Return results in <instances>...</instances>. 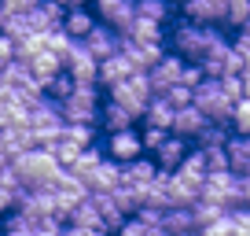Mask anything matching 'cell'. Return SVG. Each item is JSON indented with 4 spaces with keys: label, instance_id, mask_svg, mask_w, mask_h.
I'll return each mask as SVG.
<instances>
[{
    "label": "cell",
    "instance_id": "cell-18",
    "mask_svg": "<svg viewBox=\"0 0 250 236\" xmlns=\"http://www.w3.org/2000/svg\"><path fill=\"white\" fill-rule=\"evenodd\" d=\"M92 26H96V15L85 8V4H78V8H66V11H62V30L70 33L74 41H81L88 30H92Z\"/></svg>",
    "mask_w": 250,
    "mask_h": 236
},
{
    "label": "cell",
    "instance_id": "cell-37",
    "mask_svg": "<svg viewBox=\"0 0 250 236\" xmlns=\"http://www.w3.org/2000/svg\"><path fill=\"white\" fill-rule=\"evenodd\" d=\"M110 236H144V221L136 218V214H129V218H122V225H118Z\"/></svg>",
    "mask_w": 250,
    "mask_h": 236
},
{
    "label": "cell",
    "instance_id": "cell-25",
    "mask_svg": "<svg viewBox=\"0 0 250 236\" xmlns=\"http://www.w3.org/2000/svg\"><path fill=\"white\" fill-rule=\"evenodd\" d=\"M133 8H136V15L151 19V23H166L173 11V0H133Z\"/></svg>",
    "mask_w": 250,
    "mask_h": 236
},
{
    "label": "cell",
    "instance_id": "cell-9",
    "mask_svg": "<svg viewBox=\"0 0 250 236\" xmlns=\"http://www.w3.org/2000/svg\"><path fill=\"white\" fill-rule=\"evenodd\" d=\"M225 159L232 173H250V133H228L225 137Z\"/></svg>",
    "mask_w": 250,
    "mask_h": 236
},
{
    "label": "cell",
    "instance_id": "cell-38",
    "mask_svg": "<svg viewBox=\"0 0 250 236\" xmlns=\"http://www.w3.org/2000/svg\"><path fill=\"white\" fill-rule=\"evenodd\" d=\"M37 0H0V11H8V15H26Z\"/></svg>",
    "mask_w": 250,
    "mask_h": 236
},
{
    "label": "cell",
    "instance_id": "cell-30",
    "mask_svg": "<svg viewBox=\"0 0 250 236\" xmlns=\"http://www.w3.org/2000/svg\"><path fill=\"white\" fill-rule=\"evenodd\" d=\"M250 15V0H225V26H247Z\"/></svg>",
    "mask_w": 250,
    "mask_h": 236
},
{
    "label": "cell",
    "instance_id": "cell-4",
    "mask_svg": "<svg viewBox=\"0 0 250 236\" xmlns=\"http://www.w3.org/2000/svg\"><path fill=\"white\" fill-rule=\"evenodd\" d=\"M103 155L114 159V163H129V159L144 155L140 133H136L133 126H129V129H114V133H107V148H103Z\"/></svg>",
    "mask_w": 250,
    "mask_h": 236
},
{
    "label": "cell",
    "instance_id": "cell-32",
    "mask_svg": "<svg viewBox=\"0 0 250 236\" xmlns=\"http://www.w3.org/2000/svg\"><path fill=\"white\" fill-rule=\"evenodd\" d=\"M30 30H33V26H30V19H26V15H8L4 23H0V33H4V37H11V41L26 37Z\"/></svg>",
    "mask_w": 250,
    "mask_h": 236
},
{
    "label": "cell",
    "instance_id": "cell-23",
    "mask_svg": "<svg viewBox=\"0 0 250 236\" xmlns=\"http://www.w3.org/2000/svg\"><path fill=\"white\" fill-rule=\"evenodd\" d=\"M59 137L70 141V144H78V148H85V144L96 141V126H88V122H62Z\"/></svg>",
    "mask_w": 250,
    "mask_h": 236
},
{
    "label": "cell",
    "instance_id": "cell-15",
    "mask_svg": "<svg viewBox=\"0 0 250 236\" xmlns=\"http://www.w3.org/2000/svg\"><path fill=\"white\" fill-rule=\"evenodd\" d=\"M96 126H103V133L129 129V126H136V115H133L129 107H122V103L107 100V103H103V111H100V118H96Z\"/></svg>",
    "mask_w": 250,
    "mask_h": 236
},
{
    "label": "cell",
    "instance_id": "cell-13",
    "mask_svg": "<svg viewBox=\"0 0 250 236\" xmlns=\"http://www.w3.org/2000/svg\"><path fill=\"white\" fill-rule=\"evenodd\" d=\"M0 144H4L8 159H15V155H22V151L37 148V141H33V129H30V126H0Z\"/></svg>",
    "mask_w": 250,
    "mask_h": 236
},
{
    "label": "cell",
    "instance_id": "cell-12",
    "mask_svg": "<svg viewBox=\"0 0 250 236\" xmlns=\"http://www.w3.org/2000/svg\"><path fill=\"white\" fill-rule=\"evenodd\" d=\"M81 181H85V189H88V192H110L118 181H122V170H118L114 159L103 155L100 163H96V170L88 173V177H81Z\"/></svg>",
    "mask_w": 250,
    "mask_h": 236
},
{
    "label": "cell",
    "instance_id": "cell-5",
    "mask_svg": "<svg viewBox=\"0 0 250 236\" xmlns=\"http://www.w3.org/2000/svg\"><path fill=\"white\" fill-rule=\"evenodd\" d=\"M188 148H191V141H188V137H177V133H166L162 137V144H158L155 151H151V159H155V166L158 170H177L180 166V159L188 155Z\"/></svg>",
    "mask_w": 250,
    "mask_h": 236
},
{
    "label": "cell",
    "instance_id": "cell-36",
    "mask_svg": "<svg viewBox=\"0 0 250 236\" xmlns=\"http://www.w3.org/2000/svg\"><path fill=\"white\" fill-rule=\"evenodd\" d=\"M169 133V129H158V126H144V133H140V144H144V151H155L158 144H162V137Z\"/></svg>",
    "mask_w": 250,
    "mask_h": 236
},
{
    "label": "cell",
    "instance_id": "cell-39",
    "mask_svg": "<svg viewBox=\"0 0 250 236\" xmlns=\"http://www.w3.org/2000/svg\"><path fill=\"white\" fill-rule=\"evenodd\" d=\"M203 78V71H199V63H184V71H180V81H184L188 89L195 85V81Z\"/></svg>",
    "mask_w": 250,
    "mask_h": 236
},
{
    "label": "cell",
    "instance_id": "cell-16",
    "mask_svg": "<svg viewBox=\"0 0 250 236\" xmlns=\"http://www.w3.org/2000/svg\"><path fill=\"white\" fill-rule=\"evenodd\" d=\"M129 74H133V67L125 63V55H122V52L107 55V59H96V81H100L103 89L114 85V81H122V78H129Z\"/></svg>",
    "mask_w": 250,
    "mask_h": 236
},
{
    "label": "cell",
    "instance_id": "cell-41",
    "mask_svg": "<svg viewBox=\"0 0 250 236\" xmlns=\"http://www.w3.org/2000/svg\"><path fill=\"white\" fill-rule=\"evenodd\" d=\"M11 59V37H4V33H0V67L8 63Z\"/></svg>",
    "mask_w": 250,
    "mask_h": 236
},
{
    "label": "cell",
    "instance_id": "cell-2",
    "mask_svg": "<svg viewBox=\"0 0 250 236\" xmlns=\"http://www.w3.org/2000/svg\"><path fill=\"white\" fill-rule=\"evenodd\" d=\"M107 93H110V100H114V103H122V107L133 111L136 122H140L144 107H147V100H151V85H147L144 74H129V78L114 81V85H107Z\"/></svg>",
    "mask_w": 250,
    "mask_h": 236
},
{
    "label": "cell",
    "instance_id": "cell-28",
    "mask_svg": "<svg viewBox=\"0 0 250 236\" xmlns=\"http://www.w3.org/2000/svg\"><path fill=\"white\" fill-rule=\"evenodd\" d=\"M70 45H74V37L62 30V26H55V30H44V48H48V52H55L59 59L70 52Z\"/></svg>",
    "mask_w": 250,
    "mask_h": 236
},
{
    "label": "cell",
    "instance_id": "cell-8",
    "mask_svg": "<svg viewBox=\"0 0 250 236\" xmlns=\"http://www.w3.org/2000/svg\"><path fill=\"white\" fill-rule=\"evenodd\" d=\"M206 122H210V118H206L203 111L195 107V103H184V107H173L169 133H177V137H188V141H191V137H195L199 129L206 126Z\"/></svg>",
    "mask_w": 250,
    "mask_h": 236
},
{
    "label": "cell",
    "instance_id": "cell-34",
    "mask_svg": "<svg viewBox=\"0 0 250 236\" xmlns=\"http://www.w3.org/2000/svg\"><path fill=\"white\" fill-rule=\"evenodd\" d=\"M203 166H206V173L228 170V159H225V144H213V148H203Z\"/></svg>",
    "mask_w": 250,
    "mask_h": 236
},
{
    "label": "cell",
    "instance_id": "cell-1",
    "mask_svg": "<svg viewBox=\"0 0 250 236\" xmlns=\"http://www.w3.org/2000/svg\"><path fill=\"white\" fill-rule=\"evenodd\" d=\"M8 163L15 166L22 189H52L55 177H59V170H62V166L52 159L48 148H30V151H22V155L8 159Z\"/></svg>",
    "mask_w": 250,
    "mask_h": 236
},
{
    "label": "cell",
    "instance_id": "cell-6",
    "mask_svg": "<svg viewBox=\"0 0 250 236\" xmlns=\"http://www.w3.org/2000/svg\"><path fill=\"white\" fill-rule=\"evenodd\" d=\"M81 45L88 48V55H92V59H107V55L118 52V30H110V26L96 23L92 30L81 37Z\"/></svg>",
    "mask_w": 250,
    "mask_h": 236
},
{
    "label": "cell",
    "instance_id": "cell-10",
    "mask_svg": "<svg viewBox=\"0 0 250 236\" xmlns=\"http://www.w3.org/2000/svg\"><path fill=\"white\" fill-rule=\"evenodd\" d=\"M180 11L191 23H221L225 26V0H180Z\"/></svg>",
    "mask_w": 250,
    "mask_h": 236
},
{
    "label": "cell",
    "instance_id": "cell-19",
    "mask_svg": "<svg viewBox=\"0 0 250 236\" xmlns=\"http://www.w3.org/2000/svg\"><path fill=\"white\" fill-rule=\"evenodd\" d=\"M26 67H30V74L44 85L48 78H55V74L62 71V59H59L55 52H48V48H37V52L30 55V63H26Z\"/></svg>",
    "mask_w": 250,
    "mask_h": 236
},
{
    "label": "cell",
    "instance_id": "cell-40",
    "mask_svg": "<svg viewBox=\"0 0 250 236\" xmlns=\"http://www.w3.org/2000/svg\"><path fill=\"white\" fill-rule=\"evenodd\" d=\"M11 207H15V192H11V189H4V185H0V214H8Z\"/></svg>",
    "mask_w": 250,
    "mask_h": 236
},
{
    "label": "cell",
    "instance_id": "cell-7",
    "mask_svg": "<svg viewBox=\"0 0 250 236\" xmlns=\"http://www.w3.org/2000/svg\"><path fill=\"white\" fill-rule=\"evenodd\" d=\"M199 199H210V203L232 207V170H217L203 177V189H199Z\"/></svg>",
    "mask_w": 250,
    "mask_h": 236
},
{
    "label": "cell",
    "instance_id": "cell-29",
    "mask_svg": "<svg viewBox=\"0 0 250 236\" xmlns=\"http://www.w3.org/2000/svg\"><path fill=\"white\" fill-rule=\"evenodd\" d=\"M11 93H15L22 103H33V100H41V96H44V85H41L33 74H26L22 81H15V85H11Z\"/></svg>",
    "mask_w": 250,
    "mask_h": 236
},
{
    "label": "cell",
    "instance_id": "cell-27",
    "mask_svg": "<svg viewBox=\"0 0 250 236\" xmlns=\"http://www.w3.org/2000/svg\"><path fill=\"white\" fill-rule=\"evenodd\" d=\"M70 93H74V78H70L66 71H59L55 78H48V81H44V96H48V100H55V103L66 100Z\"/></svg>",
    "mask_w": 250,
    "mask_h": 236
},
{
    "label": "cell",
    "instance_id": "cell-14",
    "mask_svg": "<svg viewBox=\"0 0 250 236\" xmlns=\"http://www.w3.org/2000/svg\"><path fill=\"white\" fill-rule=\"evenodd\" d=\"M62 11L66 8H59L55 0H37V4L26 11V19H30L33 30H55V26H62Z\"/></svg>",
    "mask_w": 250,
    "mask_h": 236
},
{
    "label": "cell",
    "instance_id": "cell-26",
    "mask_svg": "<svg viewBox=\"0 0 250 236\" xmlns=\"http://www.w3.org/2000/svg\"><path fill=\"white\" fill-rule=\"evenodd\" d=\"M228 133H250V100L247 96L235 100L232 111H228Z\"/></svg>",
    "mask_w": 250,
    "mask_h": 236
},
{
    "label": "cell",
    "instance_id": "cell-35",
    "mask_svg": "<svg viewBox=\"0 0 250 236\" xmlns=\"http://www.w3.org/2000/svg\"><path fill=\"white\" fill-rule=\"evenodd\" d=\"M228 225H232V236H250V211L247 207H228Z\"/></svg>",
    "mask_w": 250,
    "mask_h": 236
},
{
    "label": "cell",
    "instance_id": "cell-11",
    "mask_svg": "<svg viewBox=\"0 0 250 236\" xmlns=\"http://www.w3.org/2000/svg\"><path fill=\"white\" fill-rule=\"evenodd\" d=\"M118 170H122V181L118 185H151L158 166H155V159H147V151H144V155L129 159V163H118Z\"/></svg>",
    "mask_w": 250,
    "mask_h": 236
},
{
    "label": "cell",
    "instance_id": "cell-3",
    "mask_svg": "<svg viewBox=\"0 0 250 236\" xmlns=\"http://www.w3.org/2000/svg\"><path fill=\"white\" fill-rule=\"evenodd\" d=\"M92 15H96V23L122 33L125 26L133 23L136 8H133V0H92Z\"/></svg>",
    "mask_w": 250,
    "mask_h": 236
},
{
    "label": "cell",
    "instance_id": "cell-21",
    "mask_svg": "<svg viewBox=\"0 0 250 236\" xmlns=\"http://www.w3.org/2000/svg\"><path fill=\"white\" fill-rule=\"evenodd\" d=\"M162 225L169 229L173 236H195V233H199L188 207H166V211H162Z\"/></svg>",
    "mask_w": 250,
    "mask_h": 236
},
{
    "label": "cell",
    "instance_id": "cell-22",
    "mask_svg": "<svg viewBox=\"0 0 250 236\" xmlns=\"http://www.w3.org/2000/svg\"><path fill=\"white\" fill-rule=\"evenodd\" d=\"M100 159H103V148H96V141H92V144H85V148H78V155H74V163L66 166V170L78 173V177H88Z\"/></svg>",
    "mask_w": 250,
    "mask_h": 236
},
{
    "label": "cell",
    "instance_id": "cell-24",
    "mask_svg": "<svg viewBox=\"0 0 250 236\" xmlns=\"http://www.w3.org/2000/svg\"><path fill=\"white\" fill-rule=\"evenodd\" d=\"M188 211H191V221H195V229H203V225H210V221H217L221 214L228 211V207L210 203V199H195V203L188 207Z\"/></svg>",
    "mask_w": 250,
    "mask_h": 236
},
{
    "label": "cell",
    "instance_id": "cell-20",
    "mask_svg": "<svg viewBox=\"0 0 250 236\" xmlns=\"http://www.w3.org/2000/svg\"><path fill=\"white\" fill-rule=\"evenodd\" d=\"M122 33H129L133 45H155V41H162V23H151V19H144V15H133V23L125 26Z\"/></svg>",
    "mask_w": 250,
    "mask_h": 236
},
{
    "label": "cell",
    "instance_id": "cell-33",
    "mask_svg": "<svg viewBox=\"0 0 250 236\" xmlns=\"http://www.w3.org/2000/svg\"><path fill=\"white\" fill-rule=\"evenodd\" d=\"M221 93H225L228 100H243V96H247V74H225V78H221Z\"/></svg>",
    "mask_w": 250,
    "mask_h": 236
},
{
    "label": "cell",
    "instance_id": "cell-44",
    "mask_svg": "<svg viewBox=\"0 0 250 236\" xmlns=\"http://www.w3.org/2000/svg\"><path fill=\"white\" fill-rule=\"evenodd\" d=\"M4 163H8V151H4V144H0V166H4Z\"/></svg>",
    "mask_w": 250,
    "mask_h": 236
},
{
    "label": "cell",
    "instance_id": "cell-43",
    "mask_svg": "<svg viewBox=\"0 0 250 236\" xmlns=\"http://www.w3.org/2000/svg\"><path fill=\"white\" fill-rule=\"evenodd\" d=\"M59 8H78V4H88V0H55Z\"/></svg>",
    "mask_w": 250,
    "mask_h": 236
},
{
    "label": "cell",
    "instance_id": "cell-42",
    "mask_svg": "<svg viewBox=\"0 0 250 236\" xmlns=\"http://www.w3.org/2000/svg\"><path fill=\"white\" fill-rule=\"evenodd\" d=\"M144 236H173V233L162 225V221H158V225H144Z\"/></svg>",
    "mask_w": 250,
    "mask_h": 236
},
{
    "label": "cell",
    "instance_id": "cell-17",
    "mask_svg": "<svg viewBox=\"0 0 250 236\" xmlns=\"http://www.w3.org/2000/svg\"><path fill=\"white\" fill-rule=\"evenodd\" d=\"M59 115H62V122H88V126H96L100 103H85L78 96H66V100H59Z\"/></svg>",
    "mask_w": 250,
    "mask_h": 236
},
{
    "label": "cell",
    "instance_id": "cell-31",
    "mask_svg": "<svg viewBox=\"0 0 250 236\" xmlns=\"http://www.w3.org/2000/svg\"><path fill=\"white\" fill-rule=\"evenodd\" d=\"M158 96H162L169 107H184V103H191V89H188L184 81H173V85H166Z\"/></svg>",
    "mask_w": 250,
    "mask_h": 236
}]
</instances>
